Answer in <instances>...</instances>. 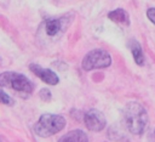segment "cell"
<instances>
[{
    "instance_id": "6da1fadb",
    "label": "cell",
    "mask_w": 155,
    "mask_h": 142,
    "mask_svg": "<svg viewBox=\"0 0 155 142\" xmlns=\"http://www.w3.org/2000/svg\"><path fill=\"white\" fill-rule=\"evenodd\" d=\"M125 127L133 135H140L148 125V114L144 107L138 102H128L122 112Z\"/></svg>"
},
{
    "instance_id": "7a4b0ae2",
    "label": "cell",
    "mask_w": 155,
    "mask_h": 142,
    "mask_svg": "<svg viewBox=\"0 0 155 142\" xmlns=\"http://www.w3.org/2000/svg\"><path fill=\"white\" fill-rule=\"evenodd\" d=\"M0 85L6 86L18 95L27 97L34 90V84L23 74L16 72H4L0 74Z\"/></svg>"
},
{
    "instance_id": "3957f363",
    "label": "cell",
    "mask_w": 155,
    "mask_h": 142,
    "mask_svg": "<svg viewBox=\"0 0 155 142\" xmlns=\"http://www.w3.org/2000/svg\"><path fill=\"white\" fill-rule=\"evenodd\" d=\"M65 123V119L59 114H42L34 125V131L40 137H48L62 131Z\"/></svg>"
},
{
    "instance_id": "277c9868",
    "label": "cell",
    "mask_w": 155,
    "mask_h": 142,
    "mask_svg": "<svg viewBox=\"0 0 155 142\" xmlns=\"http://www.w3.org/2000/svg\"><path fill=\"white\" fill-rule=\"evenodd\" d=\"M111 63L110 55L102 49H96L90 51L82 59L81 67L84 70H93V69H103L109 67Z\"/></svg>"
},
{
    "instance_id": "5b68a950",
    "label": "cell",
    "mask_w": 155,
    "mask_h": 142,
    "mask_svg": "<svg viewBox=\"0 0 155 142\" xmlns=\"http://www.w3.org/2000/svg\"><path fill=\"white\" fill-rule=\"evenodd\" d=\"M84 121H85V125L87 126V129L91 131H94V132L102 131L107 125V121H105L103 113H101L97 109H90L85 114Z\"/></svg>"
},
{
    "instance_id": "8992f818",
    "label": "cell",
    "mask_w": 155,
    "mask_h": 142,
    "mask_svg": "<svg viewBox=\"0 0 155 142\" xmlns=\"http://www.w3.org/2000/svg\"><path fill=\"white\" fill-rule=\"evenodd\" d=\"M69 21L68 17H59V18H47L44 21V28L45 33L48 36H56L65 30L68 27Z\"/></svg>"
},
{
    "instance_id": "52a82bcc",
    "label": "cell",
    "mask_w": 155,
    "mask_h": 142,
    "mask_svg": "<svg viewBox=\"0 0 155 142\" xmlns=\"http://www.w3.org/2000/svg\"><path fill=\"white\" fill-rule=\"evenodd\" d=\"M29 69L38 76L40 78V80H42L44 83L48 84V85H57L58 84V76L54 72H52L51 69H46V68H42L41 66L39 64H35V63H31L29 64Z\"/></svg>"
},
{
    "instance_id": "ba28073f",
    "label": "cell",
    "mask_w": 155,
    "mask_h": 142,
    "mask_svg": "<svg viewBox=\"0 0 155 142\" xmlns=\"http://www.w3.org/2000/svg\"><path fill=\"white\" fill-rule=\"evenodd\" d=\"M58 142H88V138L82 130H71L62 136Z\"/></svg>"
},
{
    "instance_id": "9c48e42d",
    "label": "cell",
    "mask_w": 155,
    "mask_h": 142,
    "mask_svg": "<svg viewBox=\"0 0 155 142\" xmlns=\"http://www.w3.org/2000/svg\"><path fill=\"white\" fill-rule=\"evenodd\" d=\"M128 47H130V50L132 52V56H133L136 63L138 66H143V63H144V55H143V50H142L140 44L137 40L131 39L128 41Z\"/></svg>"
},
{
    "instance_id": "30bf717a",
    "label": "cell",
    "mask_w": 155,
    "mask_h": 142,
    "mask_svg": "<svg viewBox=\"0 0 155 142\" xmlns=\"http://www.w3.org/2000/svg\"><path fill=\"white\" fill-rule=\"evenodd\" d=\"M108 17L109 19H111L113 22H116V23H120V24H125V25H128L130 24V19H128V15L125 10L122 8H116L111 12L108 13Z\"/></svg>"
},
{
    "instance_id": "8fae6325",
    "label": "cell",
    "mask_w": 155,
    "mask_h": 142,
    "mask_svg": "<svg viewBox=\"0 0 155 142\" xmlns=\"http://www.w3.org/2000/svg\"><path fill=\"white\" fill-rule=\"evenodd\" d=\"M0 103L6 104V106H13V104H15L13 98H12V97H10V96H8V95L2 90L1 85H0Z\"/></svg>"
},
{
    "instance_id": "7c38bea8",
    "label": "cell",
    "mask_w": 155,
    "mask_h": 142,
    "mask_svg": "<svg viewBox=\"0 0 155 142\" xmlns=\"http://www.w3.org/2000/svg\"><path fill=\"white\" fill-rule=\"evenodd\" d=\"M39 97L42 100V101H45V102H48V101H51V92H50V90L48 89H42V90H40V92H39Z\"/></svg>"
},
{
    "instance_id": "4fadbf2b",
    "label": "cell",
    "mask_w": 155,
    "mask_h": 142,
    "mask_svg": "<svg viewBox=\"0 0 155 142\" xmlns=\"http://www.w3.org/2000/svg\"><path fill=\"white\" fill-rule=\"evenodd\" d=\"M147 16H148V18L155 24V7L149 8V10L147 11Z\"/></svg>"
}]
</instances>
